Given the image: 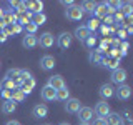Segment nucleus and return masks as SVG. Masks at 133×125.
Returning a JSON list of instances; mask_svg holds the SVG:
<instances>
[{"instance_id":"393cba45","label":"nucleus","mask_w":133,"mask_h":125,"mask_svg":"<svg viewBox=\"0 0 133 125\" xmlns=\"http://www.w3.org/2000/svg\"><path fill=\"white\" fill-rule=\"evenodd\" d=\"M28 10H30L32 14H40V12L43 10V2H42V0H33V2H30Z\"/></svg>"},{"instance_id":"7ed1b4c3","label":"nucleus","mask_w":133,"mask_h":125,"mask_svg":"<svg viewBox=\"0 0 133 125\" xmlns=\"http://www.w3.org/2000/svg\"><path fill=\"white\" fill-rule=\"evenodd\" d=\"M110 78H111V82H113V83H116V85H123V83L127 82V78H128V72L120 67V68H116V70L111 72Z\"/></svg>"},{"instance_id":"bb28decb","label":"nucleus","mask_w":133,"mask_h":125,"mask_svg":"<svg viewBox=\"0 0 133 125\" xmlns=\"http://www.w3.org/2000/svg\"><path fill=\"white\" fill-rule=\"evenodd\" d=\"M85 28H87V30H88L90 33H95V32H97L98 28H100V22H98L97 18H90L88 22H87Z\"/></svg>"},{"instance_id":"09e8293b","label":"nucleus","mask_w":133,"mask_h":125,"mask_svg":"<svg viewBox=\"0 0 133 125\" xmlns=\"http://www.w3.org/2000/svg\"><path fill=\"white\" fill-rule=\"evenodd\" d=\"M3 14H5V10H3V8L0 7V20H3Z\"/></svg>"},{"instance_id":"2eb2a0df","label":"nucleus","mask_w":133,"mask_h":125,"mask_svg":"<svg viewBox=\"0 0 133 125\" xmlns=\"http://www.w3.org/2000/svg\"><path fill=\"white\" fill-rule=\"evenodd\" d=\"M22 45L25 48H35L38 45V37L37 35H30V33H25L22 39Z\"/></svg>"},{"instance_id":"f3484780","label":"nucleus","mask_w":133,"mask_h":125,"mask_svg":"<svg viewBox=\"0 0 133 125\" xmlns=\"http://www.w3.org/2000/svg\"><path fill=\"white\" fill-rule=\"evenodd\" d=\"M91 15H95V18H105L107 17V2H102V3H97V7H95V10H93V14Z\"/></svg>"},{"instance_id":"5701e85b","label":"nucleus","mask_w":133,"mask_h":125,"mask_svg":"<svg viewBox=\"0 0 133 125\" xmlns=\"http://www.w3.org/2000/svg\"><path fill=\"white\" fill-rule=\"evenodd\" d=\"M32 23H35L37 27H40V25H43L47 22V15L43 14V12H40V14H32V18H30Z\"/></svg>"},{"instance_id":"3c124183","label":"nucleus","mask_w":133,"mask_h":125,"mask_svg":"<svg viewBox=\"0 0 133 125\" xmlns=\"http://www.w3.org/2000/svg\"><path fill=\"white\" fill-rule=\"evenodd\" d=\"M78 125H90V123H78Z\"/></svg>"},{"instance_id":"b1692460","label":"nucleus","mask_w":133,"mask_h":125,"mask_svg":"<svg viewBox=\"0 0 133 125\" xmlns=\"http://www.w3.org/2000/svg\"><path fill=\"white\" fill-rule=\"evenodd\" d=\"M95 7H97V2H91V0H85V2H82V5H80L83 14H93Z\"/></svg>"},{"instance_id":"864d4df0","label":"nucleus","mask_w":133,"mask_h":125,"mask_svg":"<svg viewBox=\"0 0 133 125\" xmlns=\"http://www.w3.org/2000/svg\"><path fill=\"white\" fill-rule=\"evenodd\" d=\"M0 67H2V64H0Z\"/></svg>"},{"instance_id":"4468645a","label":"nucleus","mask_w":133,"mask_h":125,"mask_svg":"<svg viewBox=\"0 0 133 125\" xmlns=\"http://www.w3.org/2000/svg\"><path fill=\"white\" fill-rule=\"evenodd\" d=\"M100 65H102V67H107V68H110L111 72H113V70L120 68V60H118V58H113V57H108L107 55V57L102 58Z\"/></svg>"},{"instance_id":"412c9836","label":"nucleus","mask_w":133,"mask_h":125,"mask_svg":"<svg viewBox=\"0 0 133 125\" xmlns=\"http://www.w3.org/2000/svg\"><path fill=\"white\" fill-rule=\"evenodd\" d=\"M17 20H18V15L14 10H5V14H3V22H5V25H14V23H17Z\"/></svg>"},{"instance_id":"0eeeda50","label":"nucleus","mask_w":133,"mask_h":125,"mask_svg":"<svg viewBox=\"0 0 133 125\" xmlns=\"http://www.w3.org/2000/svg\"><path fill=\"white\" fill-rule=\"evenodd\" d=\"M98 93H100V97H102V98L107 102L108 98L115 97V87L111 85V83H102V85H100Z\"/></svg>"},{"instance_id":"cd10ccee","label":"nucleus","mask_w":133,"mask_h":125,"mask_svg":"<svg viewBox=\"0 0 133 125\" xmlns=\"http://www.w3.org/2000/svg\"><path fill=\"white\" fill-rule=\"evenodd\" d=\"M25 97H27V95H25L23 92H22V89H15L14 92H12V100H14L15 103H20V102H23V100H25Z\"/></svg>"},{"instance_id":"4be33fe9","label":"nucleus","mask_w":133,"mask_h":125,"mask_svg":"<svg viewBox=\"0 0 133 125\" xmlns=\"http://www.w3.org/2000/svg\"><path fill=\"white\" fill-rule=\"evenodd\" d=\"M88 35H90V32L85 28V25H82V27H77V28H75V37H77V39L80 40L82 43L87 40V37H88Z\"/></svg>"},{"instance_id":"58836bf2","label":"nucleus","mask_w":133,"mask_h":125,"mask_svg":"<svg viewBox=\"0 0 133 125\" xmlns=\"http://www.w3.org/2000/svg\"><path fill=\"white\" fill-rule=\"evenodd\" d=\"M10 27H12V32L14 33H22V30H23V27L18 25V23H14V25H10Z\"/></svg>"},{"instance_id":"2f4dec72","label":"nucleus","mask_w":133,"mask_h":125,"mask_svg":"<svg viewBox=\"0 0 133 125\" xmlns=\"http://www.w3.org/2000/svg\"><path fill=\"white\" fill-rule=\"evenodd\" d=\"M131 8H133V5H131V2H127V3H123V7H122V14L123 15H127V17H131Z\"/></svg>"},{"instance_id":"a878e982","label":"nucleus","mask_w":133,"mask_h":125,"mask_svg":"<svg viewBox=\"0 0 133 125\" xmlns=\"http://www.w3.org/2000/svg\"><path fill=\"white\" fill-rule=\"evenodd\" d=\"M68 98H70V90H68V87H63V89L57 90V100H60V102H66Z\"/></svg>"},{"instance_id":"a211bd4d","label":"nucleus","mask_w":133,"mask_h":125,"mask_svg":"<svg viewBox=\"0 0 133 125\" xmlns=\"http://www.w3.org/2000/svg\"><path fill=\"white\" fill-rule=\"evenodd\" d=\"M17 110V103L14 102V100H3V103H2V114H14V112Z\"/></svg>"},{"instance_id":"c9c22d12","label":"nucleus","mask_w":133,"mask_h":125,"mask_svg":"<svg viewBox=\"0 0 133 125\" xmlns=\"http://www.w3.org/2000/svg\"><path fill=\"white\" fill-rule=\"evenodd\" d=\"M12 92L14 90H5V89H0V97L3 100H12Z\"/></svg>"},{"instance_id":"f704fd0d","label":"nucleus","mask_w":133,"mask_h":125,"mask_svg":"<svg viewBox=\"0 0 133 125\" xmlns=\"http://www.w3.org/2000/svg\"><path fill=\"white\" fill-rule=\"evenodd\" d=\"M111 17H113V22H115L116 25H122V23H123V18H125V15H123L120 10H118V12H115V14L111 15Z\"/></svg>"},{"instance_id":"f8f14e48","label":"nucleus","mask_w":133,"mask_h":125,"mask_svg":"<svg viewBox=\"0 0 133 125\" xmlns=\"http://www.w3.org/2000/svg\"><path fill=\"white\" fill-rule=\"evenodd\" d=\"M47 85H50L53 90H60V89H63V87H66V83H65L62 75H52V77H48Z\"/></svg>"},{"instance_id":"6ab92c4d","label":"nucleus","mask_w":133,"mask_h":125,"mask_svg":"<svg viewBox=\"0 0 133 125\" xmlns=\"http://www.w3.org/2000/svg\"><path fill=\"white\" fill-rule=\"evenodd\" d=\"M102 58H103V53L100 52L98 48L91 50V52L88 53V60H90V64H93V65H100V62H102Z\"/></svg>"},{"instance_id":"f03ea898","label":"nucleus","mask_w":133,"mask_h":125,"mask_svg":"<svg viewBox=\"0 0 133 125\" xmlns=\"http://www.w3.org/2000/svg\"><path fill=\"white\" fill-rule=\"evenodd\" d=\"M110 112H111L110 105H108L105 100H100L97 105H95V108H93V114L97 115V118H107Z\"/></svg>"},{"instance_id":"603ef678","label":"nucleus","mask_w":133,"mask_h":125,"mask_svg":"<svg viewBox=\"0 0 133 125\" xmlns=\"http://www.w3.org/2000/svg\"><path fill=\"white\" fill-rule=\"evenodd\" d=\"M45 125H50V123H45Z\"/></svg>"},{"instance_id":"9b49d317","label":"nucleus","mask_w":133,"mask_h":125,"mask_svg":"<svg viewBox=\"0 0 133 125\" xmlns=\"http://www.w3.org/2000/svg\"><path fill=\"white\" fill-rule=\"evenodd\" d=\"M80 108H82V103H80V100H78V98L70 97L65 102V112H66V114H77Z\"/></svg>"},{"instance_id":"ea45409f","label":"nucleus","mask_w":133,"mask_h":125,"mask_svg":"<svg viewBox=\"0 0 133 125\" xmlns=\"http://www.w3.org/2000/svg\"><path fill=\"white\" fill-rule=\"evenodd\" d=\"M90 125H107V120L105 118H95L93 123H90Z\"/></svg>"},{"instance_id":"72a5a7b5","label":"nucleus","mask_w":133,"mask_h":125,"mask_svg":"<svg viewBox=\"0 0 133 125\" xmlns=\"http://www.w3.org/2000/svg\"><path fill=\"white\" fill-rule=\"evenodd\" d=\"M128 47H130V43H128L127 40L125 42H120V48H118V52H120V55L125 57L127 55V52H128Z\"/></svg>"},{"instance_id":"20e7f679","label":"nucleus","mask_w":133,"mask_h":125,"mask_svg":"<svg viewBox=\"0 0 133 125\" xmlns=\"http://www.w3.org/2000/svg\"><path fill=\"white\" fill-rule=\"evenodd\" d=\"M77 115H78V122L80 123H90L91 120H93V108H90V107H82L80 110L77 112Z\"/></svg>"},{"instance_id":"39448f33","label":"nucleus","mask_w":133,"mask_h":125,"mask_svg":"<svg viewBox=\"0 0 133 125\" xmlns=\"http://www.w3.org/2000/svg\"><path fill=\"white\" fill-rule=\"evenodd\" d=\"M115 97L118 98V100H128L131 97V87L130 85H127V83H123V85H118L115 89Z\"/></svg>"},{"instance_id":"423d86ee","label":"nucleus","mask_w":133,"mask_h":125,"mask_svg":"<svg viewBox=\"0 0 133 125\" xmlns=\"http://www.w3.org/2000/svg\"><path fill=\"white\" fill-rule=\"evenodd\" d=\"M57 65V60L53 55H43L40 58V68L43 70V72H50V70H53V67Z\"/></svg>"},{"instance_id":"473e14b6","label":"nucleus","mask_w":133,"mask_h":125,"mask_svg":"<svg viewBox=\"0 0 133 125\" xmlns=\"http://www.w3.org/2000/svg\"><path fill=\"white\" fill-rule=\"evenodd\" d=\"M23 28H25V32H27V33H30V35H35V32L38 30V27H37L35 23H32V22H28V23L25 25Z\"/></svg>"},{"instance_id":"ddd939ff","label":"nucleus","mask_w":133,"mask_h":125,"mask_svg":"<svg viewBox=\"0 0 133 125\" xmlns=\"http://www.w3.org/2000/svg\"><path fill=\"white\" fill-rule=\"evenodd\" d=\"M53 43H55V39H53V35L50 32H45V33H42V35H40L38 45H40L42 48H50V47H53Z\"/></svg>"},{"instance_id":"4c0bfd02","label":"nucleus","mask_w":133,"mask_h":125,"mask_svg":"<svg viewBox=\"0 0 133 125\" xmlns=\"http://www.w3.org/2000/svg\"><path fill=\"white\" fill-rule=\"evenodd\" d=\"M103 22H105V23H103L105 27H110V25H113V23H115V22H113V17H111V15H107L105 18H103Z\"/></svg>"},{"instance_id":"aec40b11","label":"nucleus","mask_w":133,"mask_h":125,"mask_svg":"<svg viewBox=\"0 0 133 125\" xmlns=\"http://www.w3.org/2000/svg\"><path fill=\"white\" fill-rule=\"evenodd\" d=\"M105 120H107V125H122V115L118 112H110Z\"/></svg>"},{"instance_id":"7c9ffc66","label":"nucleus","mask_w":133,"mask_h":125,"mask_svg":"<svg viewBox=\"0 0 133 125\" xmlns=\"http://www.w3.org/2000/svg\"><path fill=\"white\" fill-rule=\"evenodd\" d=\"M83 45L88 47V48H93L95 45H97V37H95V33H90V35L87 37V40L83 42Z\"/></svg>"},{"instance_id":"8fccbe9b","label":"nucleus","mask_w":133,"mask_h":125,"mask_svg":"<svg viewBox=\"0 0 133 125\" xmlns=\"http://www.w3.org/2000/svg\"><path fill=\"white\" fill-rule=\"evenodd\" d=\"M60 125H70V123H68V122H62Z\"/></svg>"},{"instance_id":"de8ad7c7","label":"nucleus","mask_w":133,"mask_h":125,"mask_svg":"<svg viewBox=\"0 0 133 125\" xmlns=\"http://www.w3.org/2000/svg\"><path fill=\"white\" fill-rule=\"evenodd\" d=\"M5 27H7V25H5V22H3V20H0V32H2Z\"/></svg>"},{"instance_id":"79ce46f5","label":"nucleus","mask_w":133,"mask_h":125,"mask_svg":"<svg viewBox=\"0 0 133 125\" xmlns=\"http://www.w3.org/2000/svg\"><path fill=\"white\" fill-rule=\"evenodd\" d=\"M122 125H133L131 118H122Z\"/></svg>"},{"instance_id":"f257e3e1","label":"nucleus","mask_w":133,"mask_h":125,"mask_svg":"<svg viewBox=\"0 0 133 125\" xmlns=\"http://www.w3.org/2000/svg\"><path fill=\"white\" fill-rule=\"evenodd\" d=\"M65 17H66V20H72V22H80V20L83 18V12H82L80 5L68 7L65 10Z\"/></svg>"},{"instance_id":"e433bc0d","label":"nucleus","mask_w":133,"mask_h":125,"mask_svg":"<svg viewBox=\"0 0 133 125\" xmlns=\"http://www.w3.org/2000/svg\"><path fill=\"white\" fill-rule=\"evenodd\" d=\"M116 35H118V40H122V42H125V40H127V32H125L123 30V28H120V30L118 32H116Z\"/></svg>"},{"instance_id":"37998d69","label":"nucleus","mask_w":133,"mask_h":125,"mask_svg":"<svg viewBox=\"0 0 133 125\" xmlns=\"http://www.w3.org/2000/svg\"><path fill=\"white\" fill-rule=\"evenodd\" d=\"M100 30H102L103 35H108V33H110L108 32V27H105V25H100Z\"/></svg>"},{"instance_id":"c03bdc74","label":"nucleus","mask_w":133,"mask_h":125,"mask_svg":"<svg viewBox=\"0 0 133 125\" xmlns=\"http://www.w3.org/2000/svg\"><path fill=\"white\" fill-rule=\"evenodd\" d=\"M7 40H8V39L5 37V33H3V32H0V43H5Z\"/></svg>"},{"instance_id":"9d476101","label":"nucleus","mask_w":133,"mask_h":125,"mask_svg":"<svg viewBox=\"0 0 133 125\" xmlns=\"http://www.w3.org/2000/svg\"><path fill=\"white\" fill-rule=\"evenodd\" d=\"M40 97L45 102H53V100H57V90H53L50 85H43L40 90Z\"/></svg>"},{"instance_id":"c756f323","label":"nucleus","mask_w":133,"mask_h":125,"mask_svg":"<svg viewBox=\"0 0 133 125\" xmlns=\"http://www.w3.org/2000/svg\"><path fill=\"white\" fill-rule=\"evenodd\" d=\"M0 89H5V90H15V82L14 80H8V78H3L0 82Z\"/></svg>"},{"instance_id":"6e6552de","label":"nucleus","mask_w":133,"mask_h":125,"mask_svg":"<svg viewBox=\"0 0 133 125\" xmlns=\"http://www.w3.org/2000/svg\"><path fill=\"white\" fill-rule=\"evenodd\" d=\"M47 115H48V107L45 105V103H37V105H33V108H32L33 118L40 120V118H45Z\"/></svg>"},{"instance_id":"49530a36","label":"nucleus","mask_w":133,"mask_h":125,"mask_svg":"<svg viewBox=\"0 0 133 125\" xmlns=\"http://www.w3.org/2000/svg\"><path fill=\"white\" fill-rule=\"evenodd\" d=\"M125 32H127V35H131V33H133V27H131V25H128Z\"/></svg>"},{"instance_id":"1a4fd4ad","label":"nucleus","mask_w":133,"mask_h":125,"mask_svg":"<svg viewBox=\"0 0 133 125\" xmlns=\"http://www.w3.org/2000/svg\"><path fill=\"white\" fill-rule=\"evenodd\" d=\"M72 40H73V37H72V33H68V32H62L60 35L57 37V45L60 48H68L70 45H72Z\"/></svg>"},{"instance_id":"a18cd8bd","label":"nucleus","mask_w":133,"mask_h":125,"mask_svg":"<svg viewBox=\"0 0 133 125\" xmlns=\"http://www.w3.org/2000/svg\"><path fill=\"white\" fill-rule=\"evenodd\" d=\"M5 125H20V122H18V120H8Z\"/></svg>"},{"instance_id":"c85d7f7f","label":"nucleus","mask_w":133,"mask_h":125,"mask_svg":"<svg viewBox=\"0 0 133 125\" xmlns=\"http://www.w3.org/2000/svg\"><path fill=\"white\" fill-rule=\"evenodd\" d=\"M20 77V68H10V70H7V73H5V77L3 78H8V80H17V78Z\"/></svg>"},{"instance_id":"dca6fc26","label":"nucleus","mask_w":133,"mask_h":125,"mask_svg":"<svg viewBox=\"0 0 133 125\" xmlns=\"http://www.w3.org/2000/svg\"><path fill=\"white\" fill-rule=\"evenodd\" d=\"M35 85H37V80L33 77H28L22 82V87H20V89H22V92L25 95H28V93H32V90L35 89Z\"/></svg>"},{"instance_id":"a19ab883","label":"nucleus","mask_w":133,"mask_h":125,"mask_svg":"<svg viewBox=\"0 0 133 125\" xmlns=\"http://www.w3.org/2000/svg\"><path fill=\"white\" fill-rule=\"evenodd\" d=\"M60 3H62V5H65L66 8H68V7H72V5H75V3H73V2H70V0H62Z\"/></svg>"}]
</instances>
